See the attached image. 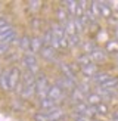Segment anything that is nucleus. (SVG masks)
Segmentation results:
<instances>
[{
	"instance_id": "473e14b6",
	"label": "nucleus",
	"mask_w": 118,
	"mask_h": 121,
	"mask_svg": "<svg viewBox=\"0 0 118 121\" xmlns=\"http://www.w3.org/2000/svg\"><path fill=\"white\" fill-rule=\"evenodd\" d=\"M33 121H49V117L46 115V112H35L33 115Z\"/></svg>"
},
{
	"instance_id": "423d86ee",
	"label": "nucleus",
	"mask_w": 118,
	"mask_h": 121,
	"mask_svg": "<svg viewBox=\"0 0 118 121\" xmlns=\"http://www.w3.org/2000/svg\"><path fill=\"white\" fill-rule=\"evenodd\" d=\"M58 66H59V69H61V72H62V75H63V77H67V78H69V80L75 81L77 84L80 83L78 80H77V77H75V72L71 69L69 64H67V62H59Z\"/></svg>"
},
{
	"instance_id": "6ab92c4d",
	"label": "nucleus",
	"mask_w": 118,
	"mask_h": 121,
	"mask_svg": "<svg viewBox=\"0 0 118 121\" xmlns=\"http://www.w3.org/2000/svg\"><path fill=\"white\" fill-rule=\"evenodd\" d=\"M30 44H31V37H28V35H22V37H19V40H18V47H19L24 53L30 52Z\"/></svg>"
},
{
	"instance_id": "c85d7f7f",
	"label": "nucleus",
	"mask_w": 118,
	"mask_h": 121,
	"mask_svg": "<svg viewBox=\"0 0 118 121\" xmlns=\"http://www.w3.org/2000/svg\"><path fill=\"white\" fill-rule=\"evenodd\" d=\"M68 41H69V47H71V49H74V47H80L81 43H83L80 34H75V35H71V37H68Z\"/></svg>"
},
{
	"instance_id": "f3484780",
	"label": "nucleus",
	"mask_w": 118,
	"mask_h": 121,
	"mask_svg": "<svg viewBox=\"0 0 118 121\" xmlns=\"http://www.w3.org/2000/svg\"><path fill=\"white\" fill-rule=\"evenodd\" d=\"M55 15H56V21H58V22H61V24H65V22H67L69 18H71V16L68 15L67 9H65L63 6H59V8H56Z\"/></svg>"
},
{
	"instance_id": "2eb2a0df",
	"label": "nucleus",
	"mask_w": 118,
	"mask_h": 121,
	"mask_svg": "<svg viewBox=\"0 0 118 121\" xmlns=\"http://www.w3.org/2000/svg\"><path fill=\"white\" fill-rule=\"evenodd\" d=\"M38 106H40V109H41V112H47V111H52V109H55L56 106H59L58 104L53 99H50V98H47V99H44V100H41V102H38Z\"/></svg>"
},
{
	"instance_id": "f257e3e1",
	"label": "nucleus",
	"mask_w": 118,
	"mask_h": 121,
	"mask_svg": "<svg viewBox=\"0 0 118 121\" xmlns=\"http://www.w3.org/2000/svg\"><path fill=\"white\" fill-rule=\"evenodd\" d=\"M49 89H50V83L47 80V77L43 72H40L35 78V98L38 99V102L49 98Z\"/></svg>"
},
{
	"instance_id": "72a5a7b5",
	"label": "nucleus",
	"mask_w": 118,
	"mask_h": 121,
	"mask_svg": "<svg viewBox=\"0 0 118 121\" xmlns=\"http://www.w3.org/2000/svg\"><path fill=\"white\" fill-rule=\"evenodd\" d=\"M31 28L34 30H41V21H40V18H33L31 19Z\"/></svg>"
},
{
	"instance_id": "bb28decb",
	"label": "nucleus",
	"mask_w": 118,
	"mask_h": 121,
	"mask_svg": "<svg viewBox=\"0 0 118 121\" xmlns=\"http://www.w3.org/2000/svg\"><path fill=\"white\" fill-rule=\"evenodd\" d=\"M102 89H108V90H115V87H118V77H114L112 75L108 81H105L102 86H99Z\"/></svg>"
},
{
	"instance_id": "4be33fe9",
	"label": "nucleus",
	"mask_w": 118,
	"mask_h": 121,
	"mask_svg": "<svg viewBox=\"0 0 118 121\" xmlns=\"http://www.w3.org/2000/svg\"><path fill=\"white\" fill-rule=\"evenodd\" d=\"M105 50L108 55H117L118 53V39L115 40H108V43L105 46Z\"/></svg>"
},
{
	"instance_id": "0eeeda50",
	"label": "nucleus",
	"mask_w": 118,
	"mask_h": 121,
	"mask_svg": "<svg viewBox=\"0 0 118 121\" xmlns=\"http://www.w3.org/2000/svg\"><path fill=\"white\" fill-rule=\"evenodd\" d=\"M49 28H50V31L53 33V35H56L58 39H63V37H67V33H65V28L61 22H58V21H53L49 24Z\"/></svg>"
},
{
	"instance_id": "58836bf2",
	"label": "nucleus",
	"mask_w": 118,
	"mask_h": 121,
	"mask_svg": "<svg viewBox=\"0 0 118 121\" xmlns=\"http://www.w3.org/2000/svg\"><path fill=\"white\" fill-rule=\"evenodd\" d=\"M72 121H88V118H86V117H81V115H74Z\"/></svg>"
},
{
	"instance_id": "ea45409f",
	"label": "nucleus",
	"mask_w": 118,
	"mask_h": 121,
	"mask_svg": "<svg viewBox=\"0 0 118 121\" xmlns=\"http://www.w3.org/2000/svg\"><path fill=\"white\" fill-rule=\"evenodd\" d=\"M115 35H117V37H118V25L115 27Z\"/></svg>"
},
{
	"instance_id": "4468645a",
	"label": "nucleus",
	"mask_w": 118,
	"mask_h": 121,
	"mask_svg": "<svg viewBox=\"0 0 118 121\" xmlns=\"http://www.w3.org/2000/svg\"><path fill=\"white\" fill-rule=\"evenodd\" d=\"M35 77L33 72H30L28 69H24L22 71V84H24V87H30V86H34L35 84Z\"/></svg>"
},
{
	"instance_id": "79ce46f5",
	"label": "nucleus",
	"mask_w": 118,
	"mask_h": 121,
	"mask_svg": "<svg viewBox=\"0 0 118 121\" xmlns=\"http://www.w3.org/2000/svg\"><path fill=\"white\" fill-rule=\"evenodd\" d=\"M0 68H2V66H0ZM0 72H2V69H0Z\"/></svg>"
},
{
	"instance_id": "5701e85b",
	"label": "nucleus",
	"mask_w": 118,
	"mask_h": 121,
	"mask_svg": "<svg viewBox=\"0 0 118 121\" xmlns=\"http://www.w3.org/2000/svg\"><path fill=\"white\" fill-rule=\"evenodd\" d=\"M69 99L72 100V102H74V105H75V104H80V102H84V100H86V96H84V95H83L78 89L75 87L72 92L69 93Z\"/></svg>"
},
{
	"instance_id": "6e6552de",
	"label": "nucleus",
	"mask_w": 118,
	"mask_h": 121,
	"mask_svg": "<svg viewBox=\"0 0 118 121\" xmlns=\"http://www.w3.org/2000/svg\"><path fill=\"white\" fill-rule=\"evenodd\" d=\"M46 115L49 117V121H61V120H65V117H67V112H65L62 108L56 106L55 109L47 111Z\"/></svg>"
},
{
	"instance_id": "9b49d317",
	"label": "nucleus",
	"mask_w": 118,
	"mask_h": 121,
	"mask_svg": "<svg viewBox=\"0 0 118 121\" xmlns=\"http://www.w3.org/2000/svg\"><path fill=\"white\" fill-rule=\"evenodd\" d=\"M80 72L83 74V77H84V78H87V80H90V81H92V78L99 72V69H97V65H96V64H92V65L83 66Z\"/></svg>"
},
{
	"instance_id": "20e7f679",
	"label": "nucleus",
	"mask_w": 118,
	"mask_h": 121,
	"mask_svg": "<svg viewBox=\"0 0 118 121\" xmlns=\"http://www.w3.org/2000/svg\"><path fill=\"white\" fill-rule=\"evenodd\" d=\"M22 80V69L19 66H12L9 71V86H10V92H13L15 87L21 83Z\"/></svg>"
},
{
	"instance_id": "a878e982",
	"label": "nucleus",
	"mask_w": 118,
	"mask_h": 121,
	"mask_svg": "<svg viewBox=\"0 0 118 121\" xmlns=\"http://www.w3.org/2000/svg\"><path fill=\"white\" fill-rule=\"evenodd\" d=\"M34 96H35V84L34 86H30V87H24L19 98L21 99H31V98H34Z\"/></svg>"
},
{
	"instance_id": "7ed1b4c3",
	"label": "nucleus",
	"mask_w": 118,
	"mask_h": 121,
	"mask_svg": "<svg viewBox=\"0 0 118 121\" xmlns=\"http://www.w3.org/2000/svg\"><path fill=\"white\" fill-rule=\"evenodd\" d=\"M49 98L53 99L59 105V102L67 99V92H65L58 83H53V84H50V89H49Z\"/></svg>"
},
{
	"instance_id": "cd10ccee",
	"label": "nucleus",
	"mask_w": 118,
	"mask_h": 121,
	"mask_svg": "<svg viewBox=\"0 0 118 121\" xmlns=\"http://www.w3.org/2000/svg\"><path fill=\"white\" fill-rule=\"evenodd\" d=\"M88 10L92 12V15L96 18V19H99V18H100V6H99V2H90Z\"/></svg>"
},
{
	"instance_id": "ddd939ff",
	"label": "nucleus",
	"mask_w": 118,
	"mask_h": 121,
	"mask_svg": "<svg viewBox=\"0 0 118 121\" xmlns=\"http://www.w3.org/2000/svg\"><path fill=\"white\" fill-rule=\"evenodd\" d=\"M100 6V18H105V19H109L114 13V9H112L111 3H106V2H99Z\"/></svg>"
},
{
	"instance_id": "c9c22d12",
	"label": "nucleus",
	"mask_w": 118,
	"mask_h": 121,
	"mask_svg": "<svg viewBox=\"0 0 118 121\" xmlns=\"http://www.w3.org/2000/svg\"><path fill=\"white\" fill-rule=\"evenodd\" d=\"M59 46H61V49H69V41H68V37L59 39Z\"/></svg>"
},
{
	"instance_id": "a19ab883",
	"label": "nucleus",
	"mask_w": 118,
	"mask_h": 121,
	"mask_svg": "<svg viewBox=\"0 0 118 121\" xmlns=\"http://www.w3.org/2000/svg\"><path fill=\"white\" fill-rule=\"evenodd\" d=\"M94 121H103V120H94Z\"/></svg>"
},
{
	"instance_id": "9d476101",
	"label": "nucleus",
	"mask_w": 118,
	"mask_h": 121,
	"mask_svg": "<svg viewBox=\"0 0 118 121\" xmlns=\"http://www.w3.org/2000/svg\"><path fill=\"white\" fill-rule=\"evenodd\" d=\"M106 56H108V53H106L105 47H99V46L92 52V55H90L93 64H96V62H103V60L106 59Z\"/></svg>"
},
{
	"instance_id": "b1692460",
	"label": "nucleus",
	"mask_w": 118,
	"mask_h": 121,
	"mask_svg": "<svg viewBox=\"0 0 118 121\" xmlns=\"http://www.w3.org/2000/svg\"><path fill=\"white\" fill-rule=\"evenodd\" d=\"M75 62L78 64L81 68L83 66H87V65H92L93 64V60H92V58H90V55H86V53H80L78 56H77V59H75Z\"/></svg>"
},
{
	"instance_id": "39448f33",
	"label": "nucleus",
	"mask_w": 118,
	"mask_h": 121,
	"mask_svg": "<svg viewBox=\"0 0 118 121\" xmlns=\"http://www.w3.org/2000/svg\"><path fill=\"white\" fill-rule=\"evenodd\" d=\"M44 47V41L41 39V35H34L31 37V44H30V52L34 55H40L41 49Z\"/></svg>"
},
{
	"instance_id": "dca6fc26",
	"label": "nucleus",
	"mask_w": 118,
	"mask_h": 121,
	"mask_svg": "<svg viewBox=\"0 0 118 121\" xmlns=\"http://www.w3.org/2000/svg\"><path fill=\"white\" fill-rule=\"evenodd\" d=\"M112 75L111 74H108V72H103V71H99L96 75H94L93 78H92V83H94L96 86L99 87V86H102V84L105 83V81H108L109 78H111Z\"/></svg>"
},
{
	"instance_id": "1a4fd4ad",
	"label": "nucleus",
	"mask_w": 118,
	"mask_h": 121,
	"mask_svg": "<svg viewBox=\"0 0 118 121\" xmlns=\"http://www.w3.org/2000/svg\"><path fill=\"white\" fill-rule=\"evenodd\" d=\"M40 56L43 58L44 60H49V62H52V60H56L58 53H56V50L53 49V47L44 44V47H43V49H41V52H40Z\"/></svg>"
},
{
	"instance_id": "e433bc0d",
	"label": "nucleus",
	"mask_w": 118,
	"mask_h": 121,
	"mask_svg": "<svg viewBox=\"0 0 118 121\" xmlns=\"http://www.w3.org/2000/svg\"><path fill=\"white\" fill-rule=\"evenodd\" d=\"M109 120L111 121H118V108L109 112Z\"/></svg>"
},
{
	"instance_id": "393cba45",
	"label": "nucleus",
	"mask_w": 118,
	"mask_h": 121,
	"mask_svg": "<svg viewBox=\"0 0 118 121\" xmlns=\"http://www.w3.org/2000/svg\"><path fill=\"white\" fill-rule=\"evenodd\" d=\"M81 49H83V53H86V55H92V52L96 49V44H94V41L93 40H87V41H83L81 43Z\"/></svg>"
},
{
	"instance_id": "f704fd0d",
	"label": "nucleus",
	"mask_w": 118,
	"mask_h": 121,
	"mask_svg": "<svg viewBox=\"0 0 118 121\" xmlns=\"http://www.w3.org/2000/svg\"><path fill=\"white\" fill-rule=\"evenodd\" d=\"M9 49H10V46L0 43V56H6L9 53Z\"/></svg>"
},
{
	"instance_id": "412c9836",
	"label": "nucleus",
	"mask_w": 118,
	"mask_h": 121,
	"mask_svg": "<svg viewBox=\"0 0 118 121\" xmlns=\"http://www.w3.org/2000/svg\"><path fill=\"white\" fill-rule=\"evenodd\" d=\"M63 28H65V33H67V37H71V35H75L77 34V30H75V24H74V18H69V19L62 24Z\"/></svg>"
},
{
	"instance_id": "2f4dec72",
	"label": "nucleus",
	"mask_w": 118,
	"mask_h": 121,
	"mask_svg": "<svg viewBox=\"0 0 118 121\" xmlns=\"http://www.w3.org/2000/svg\"><path fill=\"white\" fill-rule=\"evenodd\" d=\"M27 4L31 12H38L41 8V2H38V0H30V2H27Z\"/></svg>"
},
{
	"instance_id": "c756f323",
	"label": "nucleus",
	"mask_w": 118,
	"mask_h": 121,
	"mask_svg": "<svg viewBox=\"0 0 118 121\" xmlns=\"http://www.w3.org/2000/svg\"><path fill=\"white\" fill-rule=\"evenodd\" d=\"M96 112L99 115H108L109 114V105L106 104V102H102V104H99L96 106Z\"/></svg>"
},
{
	"instance_id": "a211bd4d",
	"label": "nucleus",
	"mask_w": 118,
	"mask_h": 121,
	"mask_svg": "<svg viewBox=\"0 0 118 121\" xmlns=\"http://www.w3.org/2000/svg\"><path fill=\"white\" fill-rule=\"evenodd\" d=\"M86 102H87L90 106H97L99 104H102V102H103V99H102V96L97 95L96 92H92V93L86 98Z\"/></svg>"
},
{
	"instance_id": "f8f14e48",
	"label": "nucleus",
	"mask_w": 118,
	"mask_h": 121,
	"mask_svg": "<svg viewBox=\"0 0 118 121\" xmlns=\"http://www.w3.org/2000/svg\"><path fill=\"white\" fill-rule=\"evenodd\" d=\"M9 71H10V68L3 69L2 72H0V89L4 90V92H10V86H9Z\"/></svg>"
},
{
	"instance_id": "aec40b11",
	"label": "nucleus",
	"mask_w": 118,
	"mask_h": 121,
	"mask_svg": "<svg viewBox=\"0 0 118 121\" xmlns=\"http://www.w3.org/2000/svg\"><path fill=\"white\" fill-rule=\"evenodd\" d=\"M63 4H65L63 8L67 9L68 15H69L71 18H74V16H75V10H77V6H78V2H75V0H65Z\"/></svg>"
},
{
	"instance_id": "4c0bfd02",
	"label": "nucleus",
	"mask_w": 118,
	"mask_h": 121,
	"mask_svg": "<svg viewBox=\"0 0 118 121\" xmlns=\"http://www.w3.org/2000/svg\"><path fill=\"white\" fill-rule=\"evenodd\" d=\"M8 25H10L9 21H8V18H6V16H0V28L8 27Z\"/></svg>"
},
{
	"instance_id": "f03ea898",
	"label": "nucleus",
	"mask_w": 118,
	"mask_h": 121,
	"mask_svg": "<svg viewBox=\"0 0 118 121\" xmlns=\"http://www.w3.org/2000/svg\"><path fill=\"white\" fill-rule=\"evenodd\" d=\"M21 64L24 65V68L28 69L30 72L37 77L40 74V66H38V60H37V55H34L31 52H27L22 55V59H21Z\"/></svg>"
},
{
	"instance_id": "7c9ffc66",
	"label": "nucleus",
	"mask_w": 118,
	"mask_h": 121,
	"mask_svg": "<svg viewBox=\"0 0 118 121\" xmlns=\"http://www.w3.org/2000/svg\"><path fill=\"white\" fill-rule=\"evenodd\" d=\"M41 39H43V41H44V44H46V46H49V44L52 43V39H53V33L50 31V28L44 30V31H43V34H41Z\"/></svg>"
}]
</instances>
